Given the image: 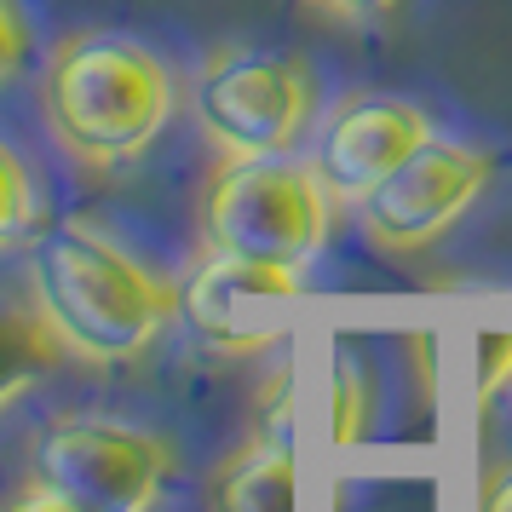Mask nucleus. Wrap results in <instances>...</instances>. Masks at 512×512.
<instances>
[{
  "instance_id": "obj_16",
  "label": "nucleus",
  "mask_w": 512,
  "mask_h": 512,
  "mask_svg": "<svg viewBox=\"0 0 512 512\" xmlns=\"http://www.w3.org/2000/svg\"><path fill=\"white\" fill-rule=\"evenodd\" d=\"M484 512H512V466H501L484 484Z\"/></svg>"
},
{
  "instance_id": "obj_5",
  "label": "nucleus",
  "mask_w": 512,
  "mask_h": 512,
  "mask_svg": "<svg viewBox=\"0 0 512 512\" xmlns=\"http://www.w3.org/2000/svg\"><path fill=\"white\" fill-rule=\"evenodd\" d=\"M190 110L225 156H288L311 121V75L300 58L225 52L196 75Z\"/></svg>"
},
{
  "instance_id": "obj_13",
  "label": "nucleus",
  "mask_w": 512,
  "mask_h": 512,
  "mask_svg": "<svg viewBox=\"0 0 512 512\" xmlns=\"http://www.w3.org/2000/svg\"><path fill=\"white\" fill-rule=\"evenodd\" d=\"M29 64V29L24 18L12 12V0H0V87Z\"/></svg>"
},
{
  "instance_id": "obj_9",
  "label": "nucleus",
  "mask_w": 512,
  "mask_h": 512,
  "mask_svg": "<svg viewBox=\"0 0 512 512\" xmlns=\"http://www.w3.org/2000/svg\"><path fill=\"white\" fill-rule=\"evenodd\" d=\"M213 512H294V449L259 432L248 449H236L219 466L208 489Z\"/></svg>"
},
{
  "instance_id": "obj_8",
  "label": "nucleus",
  "mask_w": 512,
  "mask_h": 512,
  "mask_svg": "<svg viewBox=\"0 0 512 512\" xmlns=\"http://www.w3.org/2000/svg\"><path fill=\"white\" fill-rule=\"evenodd\" d=\"M432 139V121L397 98H346L317 139V179L334 202H363L397 162Z\"/></svg>"
},
{
  "instance_id": "obj_14",
  "label": "nucleus",
  "mask_w": 512,
  "mask_h": 512,
  "mask_svg": "<svg viewBox=\"0 0 512 512\" xmlns=\"http://www.w3.org/2000/svg\"><path fill=\"white\" fill-rule=\"evenodd\" d=\"M305 6H317L328 18H340V24H374V18H386L397 0H305Z\"/></svg>"
},
{
  "instance_id": "obj_12",
  "label": "nucleus",
  "mask_w": 512,
  "mask_h": 512,
  "mask_svg": "<svg viewBox=\"0 0 512 512\" xmlns=\"http://www.w3.org/2000/svg\"><path fill=\"white\" fill-rule=\"evenodd\" d=\"M363 420H369V409H363V369H357L351 351H340L334 357V443L351 449L363 438Z\"/></svg>"
},
{
  "instance_id": "obj_2",
  "label": "nucleus",
  "mask_w": 512,
  "mask_h": 512,
  "mask_svg": "<svg viewBox=\"0 0 512 512\" xmlns=\"http://www.w3.org/2000/svg\"><path fill=\"white\" fill-rule=\"evenodd\" d=\"M41 110L75 162L127 167L162 139L173 116V75L127 35H70L47 58Z\"/></svg>"
},
{
  "instance_id": "obj_3",
  "label": "nucleus",
  "mask_w": 512,
  "mask_h": 512,
  "mask_svg": "<svg viewBox=\"0 0 512 512\" xmlns=\"http://www.w3.org/2000/svg\"><path fill=\"white\" fill-rule=\"evenodd\" d=\"M202 236L219 254L294 265L323 254L328 190L317 167L288 156H231L202 190Z\"/></svg>"
},
{
  "instance_id": "obj_4",
  "label": "nucleus",
  "mask_w": 512,
  "mask_h": 512,
  "mask_svg": "<svg viewBox=\"0 0 512 512\" xmlns=\"http://www.w3.org/2000/svg\"><path fill=\"white\" fill-rule=\"evenodd\" d=\"M167 449L156 432L104 415H64L35 449V478L81 512H150L167 484Z\"/></svg>"
},
{
  "instance_id": "obj_1",
  "label": "nucleus",
  "mask_w": 512,
  "mask_h": 512,
  "mask_svg": "<svg viewBox=\"0 0 512 512\" xmlns=\"http://www.w3.org/2000/svg\"><path fill=\"white\" fill-rule=\"evenodd\" d=\"M35 311L52 340L87 363H133L162 340L179 311V288L87 225H52L29 259Z\"/></svg>"
},
{
  "instance_id": "obj_11",
  "label": "nucleus",
  "mask_w": 512,
  "mask_h": 512,
  "mask_svg": "<svg viewBox=\"0 0 512 512\" xmlns=\"http://www.w3.org/2000/svg\"><path fill=\"white\" fill-rule=\"evenodd\" d=\"M41 231V185L29 162L0 139V248H18Z\"/></svg>"
},
{
  "instance_id": "obj_6",
  "label": "nucleus",
  "mask_w": 512,
  "mask_h": 512,
  "mask_svg": "<svg viewBox=\"0 0 512 512\" xmlns=\"http://www.w3.org/2000/svg\"><path fill=\"white\" fill-rule=\"evenodd\" d=\"M489 179H495V162L484 150L432 133L409 162H397L357 202L363 231H369V242L392 248V254H420V248H432L455 231V219L484 196Z\"/></svg>"
},
{
  "instance_id": "obj_10",
  "label": "nucleus",
  "mask_w": 512,
  "mask_h": 512,
  "mask_svg": "<svg viewBox=\"0 0 512 512\" xmlns=\"http://www.w3.org/2000/svg\"><path fill=\"white\" fill-rule=\"evenodd\" d=\"M52 363H58V340L41 323V311L0 305V409H12Z\"/></svg>"
},
{
  "instance_id": "obj_15",
  "label": "nucleus",
  "mask_w": 512,
  "mask_h": 512,
  "mask_svg": "<svg viewBox=\"0 0 512 512\" xmlns=\"http://www.w3.org/2000/svg\"><path fill=\"white\" fill-rule=\"evenodd\" d=\"M6 512H81V507H70V501H64L58 489H47L41 478H35L29 489H18V495L6 501Z\"/></svg>"
},
{
  "instance_id": "obj_7",
  "label": "nucleus",
  "mask_w": 512,
  "mask_h": 512,
  "mask_svg": "<svg viewBox=\"0 0 512 512\" xmlns=\"http://www.w3.org/2000/svg\"><path fill=\"white\" fill-rule=\"evenodd\" d=\"M294 300H300V271L294 265L208 248V259L179 288V317L208 351L248 357V351H271L282 340Z\"/></svg>"
}]
</instances>
